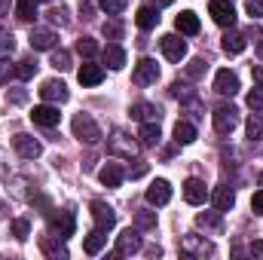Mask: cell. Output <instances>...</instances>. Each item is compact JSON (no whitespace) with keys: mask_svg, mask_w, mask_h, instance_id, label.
I'll list each match as a JSON object with an SVG mask.
<instances>
[{"mask_svg":"<svg viewBox=\"0 0 263 260\" xmlns=\"http://www.w3.org/2000/svg\"><path fill=\"white\" fill-rule=\"evenodd\" d=\"M70 129H73V138H80L86 144H98L101 141V129H98V123L89 114H77L73 123H70Z\"/></svg>","mask_w":263,"mask_h":260,"instance_id":"cell-1","label":"cell"},{"mask_svg":"<svg viewBox=\"0 0 263 260\" xmlns=\"http://www.w3.org/2000/svg\"><path fill=\"white\" fill-rule=\"evenodd\" d=\"M211 120H214L217 135H230V132L239 126V110H236L233 104H220V107L211 114Z\"/></svg>","mask_w":263,"mask_h":260,"instance_id":"cell-2","label":"cell"},{"mask_svg":"<svg viewBox=\"0 0 263 260\" xmlns=\"http://www.w3.org/2000/svg\"><path fill=\"white\" fill-rule=\"evenodd\" d=\"M89 208H92V220H95V227H98V230H104V233H110V230L117 227V211H114V208H110L107 202H101V199H95V202H92Z\"/></svg>","mask_w":263,"mask_h":260,"instance_id":"cell-3","label":"cell"},{"mask_svg":"<svg viewBox=\"0 0 263 260\" xmlns=\"http://www.w3.org/2000/svg\"><path fill=\"white\" fill-rule=\"evenodd\" d=\"M107 150H110L114 156H123V159H132V156L138 153V144L132 141V138L126 135V132H120V129H117L114 135H110V141H107Z\"/></svg>","mask_w":263,"mask_h":260,"instance_id":"cell-4","label":"cell"},{"mask_svg":"<svg viewBox=\"0 0 263 260\" xmlns=\"http://www.w3.org/2000/svg\"><path fill=\"white\" fill-rule=\"evenodd\" d=\"M144 248V242H141V233L138 230H123L120 236H117V254L120 257H132V254H138Z\"/></svg>","mask_w":263,"mask_h":260,"instance_id":"cell-5","label":"cell"},{"mask_svg":"<svg viewBox=\"0 0 263 260\" xmlns=\"http://www.w3.org/2000/svg\"><path fill=\"white\" fill-rule=\"evenodd\" d=\"M208 12H211V18H214L220 28H233V25H236V9H233L230 0H211V3H208Z\"/></svg>","mask_w":263,"mask_h":260,"instance_id":"cell-6","label":"cell"},{"mask_svg":"<svg viewBox=\"0 0 263 260\" xmlns=\"http://www.w3.org/2000/svg\"><path fill=\"white\" fill-rule=\"evenodd\" d=\"M181 251L184 254H190V257H208V254H214V245L205 239V236H184L181 239Z\"/></svg>","mask_w":263,"mask_h":260,"instance_id":"cell-7","label":"cell"},{"mask_svg":"<svg viewBox=\"0 0 263 260\" xmlns=\"http://www.w3.org/2000/svg\"><path fill=\"white\" fill-rule=\"evenodd\" d=\"M132 80L138 83V86H153L156 80H159V65L153 62V59H141L135 70H132Z\"/></svg>","mask_w":263,"mask_h":260,"instance_id":"cell-8","label":"cell"},{"mask_svg":"<svg viewBox=\"0 0 263 260\" xmlns=\"http://www.w3.org/2000/svg\"><path fill=\"white\" fill-rule=\"evenodd\" d=\"M159 49H162V55H165L168 62H181V59L187 55V43H184L178 34H165V37H159Z\"/></svg>","mask_w":263,"mask_h":260,"instance_id":"cell-9","label":"cell"},{"mask_svg":"<svg viewBox=\"0 0 263 260\" xmlns=\"http://www.w3.org/2000/svg\"><path fill=\"white\" fill-rule=\"evenodd\" d=\"M12 147H15V153H18L22 159H37V156L43 153V144H40L34 135H15V138H12Z\"/></svg>","mask_w":263,"mask_h":260,"instance_id":"cell-10","label":"cell"},{"mask_svg":"<svg viewBox=\"0 0 263 260\" xmlns=\"http://www.w3.org/2000/svg\"><path fill=\"white\" fill-rule=\"evenodd\" d=\"M40 98L49 101V104H65L67 98H70V92H67V86L62 80H46L40 86Z\"/></svg>","mask_w":263,"mask_h":260,"instance_id":"cell-11","label":"cell"},{"mask_svg":"<svg viewBox=\"0 0 263 260\" xmlns=\"http://www.w3.org/2000/svg\"><path fill=\"white\" fill-rule=\"evenodd\" d=\"M31 120H34L37 126H43V129H52V126H59L62 114H59L55 104H37V107L31 110Z\"/></svg>","mask_w":263,"mask_h":260,"instance_id":"cell-12","label":"cell"},{"mask_svg":"<svg viewBox=\"0 0 263 260\" xmlns=\"http://www.w3.org/2000/svg\"><path fill=\"white\" fill-rule=\"evenodd\" d=\"M214 92L233 98V95L239 92V77H236L233 70H217V73H214Z\"/></svg>","mask_w":263,"mask_h":260,"instance_id":"cell-13","label":"cell"},{"mask_svg":"<svg viewBox=\"0 0 263 260\" xmlns=\"http://www.w3.org/2000/svg\"><path fill=\"white\" fill-rule=\"evenodd\" d=\"M52 217V233L55 236H73V230H77V217H73V211H59V214H49Z\"/></svg>","mask_w":263,"mask_h":260,"instance_id":"cell-14","label":"cell"},{"mask_svg":"<svg viewBox=\"0 0 263 260\" xmlns=\"http://www.w3.org/2000/svg\"><path fill=\"white\" fill-rule=\"evenodd\" d=\"M28 43H31L34 49H55L59 37H55V31H49V28H34L31 37H28Z\"/></svg>","mask_w":263,"mask_h":260,"instance_id":"cell-15","label":"cell"},{"mask_svg":"<svg viewBox=\"0 0 263 260\" xmlns=\"http://www.w3.org/2000/svg\"><path fill=\"white\" fill-rule=\"evenodd\" d=\"M168 199H172V184H168V181L159 178V181H153V184L147 187V202H150V205H165Z\"/></svg>","mask_w":263,"mask_h":260,"instance_id":"cell-16","label":"cell"},{"mask_svg":"<svg viewBox=\"0 0 263 260\" xmlns=\"http://www.w3.org/2000/svg\"><path fill=\"white\" fill-rule=\"evenodd\" d=\"M40 248H43V254L46 257H67V248L62 245V236H55V233H46V236H40Z\"/></svg>","mask_w":263,"mask_h":260,"instance_id":"cell-17","label":"cell"},{"mask_svg":"<svg viewBox=\"0 0 263 260\" xmlns=\"http://www.w3.org/2000/svg\"><path fill=\"white\" fill-rule=\"evenodd\" d=\"M184 199H187L190 205H202V202L208 199L205 181H199V178H187V184H184Z\"/></svg>","mask_w":263,"mask_h":260,"instance_id":"cell-18","label":"cell"},{"mask_svg":"<svg viewBox=\"0 0 263 260\" xmlns=\"http://www.w3.org/2000/svg\"><path fill=\"white\" fill-rule=\"evenodd\" d=\"M135 120H141V123H159V107L156 104H150V101H138V104H132V110H129Z\"/></svg>","mask_w":263,"mask_h":260,"instance_id":"cell-19","label":"cell"},{"mask_svg":"<svg viewBox=\"0 0 263 260\" xmlns=\"http://www.w3.org/2000/svg\"><path fill=\"white\" fill-rule=\"evenodd\" d=\"M211 202H214V208H217V211H230V208L236 205V190H233V187H227V184H220V187H214Z\"/></svg>","mask_w":263,"mask_h":260,"instance_id":"cell-20","label":"cell"},{"mask_svg":"<svg viewBox=\"0 0 263 260\" xmlns=\"http://www.w3.org/2000/svg\"><path fill=\"white\" fill-rule=\"evenodd\" d=\"M77 80H80L83 86H98V83L104 80V67H101V65H92V62H86V65L77 70Z\"/></svg>","mask_w":263,"mask_h":260,"instance_id":"cell-21","label":"cell"},{"mask_svg":"<svg viewBox=\"0 0 263 260\" xmlns=\"http://www.w3.org/2000/svg\"><path fill=\"white\" fill-rule=\"evenodd\" d=\"M220 46H223V52H227V55H239V52H245L248 40H245V34H239V31H227Z\"/></svg>","mask_w":263,"mask_h":260,"instance_id":"cell-22","label":"cell"},{"mask_svg":"<svg viewBox=\"0 0 263 260\" xmlns=\"http://www.w3.org/2000/svg\"><path fill=\"white\" fill-rule=\"evenodd\" d=\"M98 178H101V184H104V187H110V190H114V187H120V184H123L126 172H123L117 162H107V165L98 172Z\"/></svg>","mask_w":263,"mask_h":260,"instance_id":"cell-23","label":"cell"},{"mask_svg":"<svg viewBox=\"0 0 263 260\" xmlns=\"http://www.w3.org/2000/svg\"><path fill=\"white\" fill-rule=\"evenodd\" d=\"M104 65L110 67V70H120V67L126 65V52H123V46L107 43V46H104Z\"/></svg>","mask_w":263,"mask_h":260,"instance_id":"cell-24","label":"cell"},{"mask_svg":"<svg viewBox=\"0 0 263 260\" xmlns=\"http://www.w3.org/2000/svg\"><path fill=\"white\" fill-rule=\"evenodd\" d=\"M135 22H138V28H141V31H153V28L159 25V12H156L153 6H141V9H138V15H135Z\"/></svg>","mask_w":263,"mask_h":260,"instance_id":"cell-25","label":"cell"},{"mask_svg":"<svg viewBox=\"0 0 263 260\" xmlns=\"http://www.w3.org/2000/svg\"><path fill=\"white\" fill-rule=\"evenodd\" d=\"M104 242H107V233L95 227V230H92V233L83 239V251H86V254H98V251L104 248Z\"/></svg>","mask_w":263,"mask_h":260,"instance_id":"cell-26","label":"cell"},{"mask_svg":"<svg viewBox=\"0 0 263 260\" xmlns=\"http://www.w3.org/2000/svg\"><path fill=\"white\" fill-rule=\"evenodd\" d=\"M175 28H178L181 34H199V15L190 12V9H184V12L175 18Z\"/></svg>","mask_w":263,"mask_h":260,"instance_id":"cell-27","label":"cell"},{"mask_svg":"<svg viewBox=\"0 0 263 260\" xmlns=\"http://www.w3.org/2000/svg\"><path fill=\"white\" fill-rule=\"evenodd\" d=\"M175 141L184 147V144H193L196 141V126L193 123H187V120H181L178 126H175Z\"/></svg>","mask_w":263,"mask_h":260,"instance_id":"cell-28","label":"cell"},{"mask_svg":"<svg viewBox=\"0 0 263 260\" xmlns=\"http://www.w3.org/2000/svg\"><path fill=\"white\" fill-rule=\"evenodd\" d=\"M138 138H141V144H144V147L159 144V123H144L141 132H138Z\"/></svg>","mask_w":263,"mask_h":260,"instance_id":"cell-29","label":"cell"},{"mask_svg":"<svg viewBox=\"0 0 263 260\" xmlns=\"http://www.w3.org/2000/svg\"><path fill=\"white\" fill-rule=\"evenodd\" d=\"M15 15L22 22H34L37 18V0H18L15 3Z\"/></svg>","mask_w":263,"mask_h":260,"instance_id":"cell-30","label":"cell"},{"mask_svg":"<svg viewBox=\"0 0 263 260\" xmlns=\"http://www.w3.org/2000/svg\"><path fill=\"white\" fill-rule=\"evenodd\" d=\"M135 227L138 230H153L156 227V211H147V208L135 211Z\"/></svg>","mask_w":263,"mask_h":260,"instance_id":"cell-31","label":"cell"},{"mask_svg":"<svg viewBox=\"0 0 263 260\" xmlns=\"http://www.w3.org/2000/svg\"><path fill=\"white\" fill-rule=\"evenodd\" d=\"M196 227L217 230V227H220V211H202V214H196Z\"/></svg>","mask_w":263,"mask_h":260,"instance_id":"cell-32","label":"cell"},{"mask_svg":"<svg viewBox=\"0 0 263 260\" xmlns=\"http://www.w3.org/2000/svg\"><path fill=\"white\" fill-rule=\"evenodd\" d=\"M49 65L55 67V70H70V52L67 49H55L52 59H49Z\"/></svg>","mask_w":263,"mask_h":260,"instance_id":"cell-33","label":"cell"},{"mask_svg":"<svg viewBox=\"0 0 263 260\" xmlns=\"http://www.w3.org/2000/svg\"><path fill=\"white\" fill-rule=\"evenodd\" d=\"M77 52H80L83 59H92V55L98 52V43H95L92 37H83V40H77Z\"/></svg>","mask_w":263,"mask_h":260,"instance_id":"cell-34","label":"cell"},{"mask_svg":"<svg viewBox=\"0 0 263 260\" xmlns=\"http://www.w3.org/2000/svg\"><path fill=\"white\" fill-rule=\"evenodd\" d=\"M12 236H15L18 242H25V239L31 236V224H28L25 217H15V220H12Z\"/></svg>","mask_w":263,"mask_h":260,"instance_id":"cell-35","label":"cell"},{"mask_svg":"<svg viewBox=\"0 0 263 260\" xmlns=\"http://www.w3.org/2000/svg\"><path fill=\"white\" fill-rule=\"evenodd\" d=\"M15 73H18L22 80H31V77L37 73V62H34V59H22V62L15 65Z\"/></svg>","mask_w":263,"mask_h":260,"instance_id":"cell-36","label":"cell"},{"mask_svg":"<svg viewBox=\"0 0 263 260\" xmlns=\"http://www.w3.org/2000/svg\"><path fill=\"white\" fill-rule=\"evenodd\" d=\"M248 138L251 141H260L263 138V117H257V114L248 120Z\"/></svg>","mask_w":263,"mask_h":260,"instance_id":"cell-37","label":"cell"},{"mask_svg":"<svg viewBox=\"0 0 263 260\" xmlns=\"http://www.w3.org/2000/svg\"><path fill=\"white\" fill-rule=\"evenodd\" d=\"M126 3H129V0H98V6H101L107 15H117V12H123V9H126Z\"/></svg>","mask_w":263,"mask_h":260,"instance_id":"cell-38","label":"cell"},{"mask_svg":"<svg viewBox=\"0 0 263 260\" xmlns=\"http://www.w3.org/2000/svg\"><path fill=\"white\" fill-rule=\"evenodd\" d=\"M104 37H107V40H120V37H123V25H120L117 18L104 22Z\"/></svg>","mask_w":263,"mask_h":260,"instance_id":"cell-39","label":"cell"},{"mask_svg":"<svg viewBox=\"0 0 263 260\" xmlns=\"http://www.w3.org/2000/svg\"><path fill=\"white\" fill-rule=\"evenodd\" d=\"M172 98H181V101H190L193 98V92H190V86H184V83H172Z\"/></svg>","mask_w":263,"mask_h":260,"instance_id":"cell-40","label":"cell"},{"mask_svg":"<svg viewBox=\"0 0 263 260\" xmlns=\"http://www.w3.org/2000/svg\"><path fill=\"white\" fill-rule=\"evenodd\" d=\"M205 59H193V62H190V65H187V77H190V80H199V77H202V73H205Z\"/></svg>","mask_w":263,"mask_h":260,"instance_id":"cell-41","label":"cell"},{"mask_svg":"<svg viewBox=\"0 0 263 260\" xmlns=\"http://www.w3.org/2000/svg\"><path fill=\"white\" fill-rule=\"evenodd\" d=\"M248 107H251V110H263V86H257V89L248 92Z\"/></svg>","mask_w":263,"mask_h":260,"instance_id":"cell-42","label":"cell"},{"mask_svg":"<svg viewBox=\"0 0 263 260\" xmlns=\"http://www.w3.org/2000/svg\"><path fill=\"white\" fill-rule=\"evenodd\" d=\"M49 22H52V25H59V28L67 25V9H65V6H52V9H49Z\"/></svg>","mask_w":263,"mask_h":260,"instance_id":"cell-43","label":"cell"},{"mask_svg":"<svg viewBox=\"0 0 263 260\" xmlns=\"http://www.w3.org/2000/svg\"><path fill=\"white\" fill-rule=\"evenodd\" d=\"M15 73V65L9 62V59H0V86L3 83H9V77Z\"/></svg>","mask_w":263,"mask_h":260,"instance_id":"cell-44","label":"cell"},{"mask_svg":"<svg viewBox=\"0 0 263 260\" xmlns=\"http://www.w3.org/2000/svg\"><path fill=\"white\" fill-rule=\"evenodd\" d=\"M245 12H248L251 18L263 15V0H245Z\"/></svg>","mask_w":263,"mask_h":260,"instance_id":"cell-45","label":"cell"},{"mask_svg":"<svg viewBox=\"0 0 263 260\" xmlns=\"http://www.w3.org/2000/svg\"><path fill=\"white\" fill-rule=\"evenodd\" d=\"M6 98H9L12 104H25V101H28V92H25V89H12Z\"/></svg>","mask_w":263,"mask_h":260,"instance_id":"cell-46","label":"cell"},{"mask_svg":"<svg viewBox=\"0 0 263 260\" xmlns=\"http://www.w3.org/2000/svg\"><path fill=\"white\" fill-rule=\"evenodd\" d=\"M251 208H254V214H263V190L251 196Z\"/></svg>","mask_w":263,"mask_h":260,"instance_id":"cell-47","label":"cell"},{"mask_svg":"<svg viewBox=\"0 0 263 260\" xmlns=\"http://www.w3.org/2000/svg\"><path fill=\"white\" fill-rule=\"evenodd\" d=\"M251 254H254V257H263V239H254V242H251Z\"/></svg>","mask_w":263,"mask_h":260,"instance_id":"cell-48","label":"cell"},{"mask_svg":"<svg viewBox=\"0 0 263 260\" xmlns=\"http://www.w3.org/2000/svg\"><path fill=\"white\" fill-rule=\"evenodd\" d=\"M129 175H132V178H141V175H147V165H144V162H138V165L132 169Z\"/></svg>","mask_w":263,"mask_h":260,"instance_id":"cell-49","label":"cell"},{"mask_svg":"<svg viewBox=\"0 0 263 260\" xmlns=\"http://www.w3.org/2000/svg\"><path fill=\"white\" fill-rule=\"evenodd\" d=\"M0 52H12V37H3L0 40Z\"/></svg>","mask_w":263,"mask_h":260,"instance_id":"cell-50","label":"cell"},{"mask_svg":"<svg viewBox=\"0 0 263 260\" xmlns=\"http://www.w3.org/2000/svg\"><path fill=\"white\" fill-rule=\"evenodd\" d=\"M254 83H257V86H263V65L254 67Z\"/></svg>","mask_w":263,"mask_h":260,"instance_id":"cell-51","label":"cell"},{"mask_svg":"<svg viewBox=\"0 0 263 260\" xmlns=\"http://www.w3.org/2000/svg\"><path fill=\"white\" fill-rule=\"evenodd\" d=\"M9 12V0H0V15H6Z\"/></svg>","mask_w":263,"mask_h":260,"instance_id":"cell-52","label":"cell"},{"mask_svg":"<svg viewBox=\"0 0 263 260\" xmlns=\"http://www.w3.org/2000/svg\"><path fill=\"white\" fill-rule=\"evenodd\" d=\"M156 3H159V6H168V3H175V0H156Z\"/></svg>","mask_w":263,"mask_h":260,"instance_id":"cell-53","label":"cell"},{"mask_svg":"<svg viewBox=\"0 0 263 260\" xmlns=\"http://www.w3.org/2000/svg\"><path fill=\"white\" fill-rule=\"evenodd\" d=\"M257 49H260V55H263V40H260V43H257Z\"/></svg>","mask_w":263,"mask_h":260,"instance_id":"cell-54","label":"cell"},{"mask_svg":"<svg viewBox=\"0 0 263 260\" xmlns=\"http://www.w3.org/2000/svg\"><path fill=\"white\" fill-rule=\"evenodd\" d=\"M260 184H263V175H260Z\"/></svg>","mask_w":263,"mask_h":260,"instance_id":"cell-55","label":"cell"},{"mask_svg":"<svg viewBox=\"0 0 263 260\" xmlns=\"http://www.w3.org/2000/svg\"><path fill=\"white\" fill-rule=\"evenodd\" d=\"M46 3H49V0H46Z\"/></svg>","mask_w":263,"mask_h":260,"instance_id":"cell-56","label":"cell"}]
</instances>
